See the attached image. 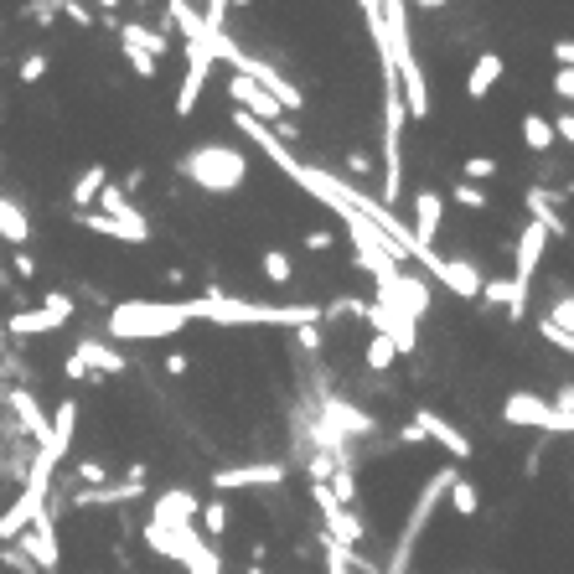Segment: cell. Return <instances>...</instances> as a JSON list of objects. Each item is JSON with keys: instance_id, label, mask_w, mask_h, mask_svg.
<instances>
[{"instance_id": "obj_32", "label": "cell", "mask_w": 574, "mask_h": 574, "mask_svg": "<svg viewBox=\"0 0 574 574\" xmlns=\"http://www.w3.org/2000/svg\"><path fill=\"white\" fill-rule=\"evenodd\" d=\"M42 73H47V57H42V52H32V57L21 63V83H37Z\"/></svg>"}, {"instance_id": "obj_10", "label": "cell", "mask_w": 574, "mask_h": 574, "mask_svg": "<svg viewBox=\"0 0 574 574\" xmlns=\"http://www.w3.org/2000/svg\"><path fill=\"white\" fill-rule=\"evenodd\" d=\"M502 425H512V430H543V435H549L554 404L538 399V394H528V388H518V394L502 399Z\"/></svg>"}, {"instance_id": "obj_36", "label": "cell", "mask_w": 574, "mask_h": 574, "mask_svg": "<svg viewBox=\"0 0 574 574\" xmlns=\"http://www.w3.org/2000/svg\"><path fill=\"white\" fill-rule=\"evenodd\" d=\"M187 368H192V362H187V352H171V357H166V373H171V378H181Z\"/></svg>"}, {"instance_id": "obj_11", "label": "cell", "mask_w": 574, "mask_h": 574, "mask_svg": "<svg viewBox=\"0 0 574 574\" xmlns=\"http://www.w3.org/2000/svg\"><path fill=\"white\" fill-rule=\"evenodd\" d=\"M228 94H233L238 114H249V119H259V125H280V119H285V109H280L275 99H269V94H264L259 83H249L244 73H233V78H228Z\"/></svg>"}, {"instance_id": "obj_2", "label": "cell", "mask_w": 574, "mask_h": 574, "mask_svg": "<svg viewBox=\"0 0 574 574\" xmlns=\"http://www.w3.org/2000/svg\"><path fill=\"white\" fill-rule=\"evenodd\" d=\"M176 176L192 181L197 192H213V197H233L238 187L249 181V156L238 145H223V140H202L192 150L176 156Z\"/></svg>"}, {"instance_id": "obj_1", "label": "cell", "mask_w": 574, "mask_h": 574, "mask_svg": "<svg viewBox=\"0 0 574 574\" xmlns=\"http://www.w3.org/2000/svg\"><path fill=\"white\" fill-rule=\"evenodd\" d=\"M192 321H197V295L192 300H125V306H114L104 331L114 342H161Z\"/></svg>"}, {"instance_id": "obj_20", "label": "cell", "mask_w": 574, "mask_h": 574, "mask_svg": "<svg viewBox=\"0 0 574 574\" xmlns=\"http://www.w3.org/2000/svg\"><path fill=\"white\" fill-rule=\"evenodd\" d=\"M538 326H549V331H559V337H574V290H564L554 306H549V316H543Z\"/></svg>"}, {"instance_id": "obj_31", "label": "cell", "mask_w": 574, "mask_h": 574, "mask_svg": "<svg viewBox=\"0 0 574 574\" xmlns=\"http://www.w3.org/2000/svg\"><path fill=\"white\" fill-rule=\"evenodd\" d=\"M554 140H559V145H574V109L554 114Z\"/></svg>"}, {"instance_id": "obj_19", "label": "cell", "mask_w": 574, "mask_h": 574, "mask_svg": "<svg viewBox=\"0 0 574 574\" xmlns=\"http://www.w3.org/2000/svg\"><path fill=\"white\" fill-rule=\"evenodd\" d=\"M0 233H6L11 244H26V238H32V223H26V213L11 197H0Z\"/></svg>"}, {"instance_id": "obj_5", "label": "cell", "mask_w": 574, "mask_h": 574, "mask_svg": "<svg viewBox=\"0 0 574 574\" xmlns=\"http://www.w3.org/2000/svg\"><path fill=\"white\" fill-rule=\"evenodd\" d=\"M130 368V357L125 352H114L109 342H78L73 347V357H68V378H119Z\"/></svg>"}, {"instance_id": "obj_23", "label": "cell", "mask_w": 574, "mask_h": 574, "mask_svg": "<svg viewBox=\"0 0 574 574\" xmlns=\"http://www.w3.org/2000/svg\"><path fill=\"white\" fill-rule=\"evenodd\" d=\"M104 187H109V171H104V166H88V171L73 181V202H78V207L94 202V197H104Z\"/></svg>"}, {"instance_id": "obj_21", "label": "cell", "mask_w": 574, "mask_h": 574, "mask_svg": "<svg viewBox=\"0 0 574 574\" xmlns=\"http://www.w3.org/2000/svg\"><path fill=\"white\" fill-rule=\"evenodd\" d=\"M445 502L456 507L461 518H476V512H481V492H476V481L456 476V481H450V497H445Z\"/></svg>"}, {"instance_id": "obj_37", "label": "cell", "mask_w": 574, "mask_h": 574, "mask_svg": "<svg viewBox=\"0 0 574 574\" xmlns=\"http://www.w3.org/2000/svg\"><path fill=\"white\" fill-rule=\"evenodd\" d=\"M399 440H404V445H425V435H419V425H414V419H409V425L399 430Z\"/></svg>"}, {"instance_id": "obj_4", "label": "cell", "mask_w": 574, "mask_h": 574, "mask_svg": "<svg viewBox=\"0 0 574 574\" xmlns=\"http://www.w3.org/2000/svg\"><path fill=\"white\" fill-rule=\"evenodd\" d=\"M373 300H383V306L399 311L404 321H419V316H430L435 290H430L425 275H409V269H399V275H388V280L373 285Z\"/></svg>"}, {"instance_id": "obj_22", "label": "cell", "mask_w": 574, "mask_h": 574, "mask_svg": "<svg viewBox=\"0 0 574 574\" xmlns=\"http://www.w3.org/2000/svg\"><path fill=\"white\" fill-rule=\"evenodd\" d=\"M197 533H207V538H223V533H228V502H223V497L202 502V512H197Z\"/></svg>"}, {"instance_id": "obj_18", "label": "cell", "mask_w": 574, "mask_h": 574, "mask_svg": "<svg viewBox=\"0 0 574 574\" xmlns=\"http://www.w3.org/2000/svg\"><path fill=\"white\" fill-rule=\"evenodd\" d=\"M518 130H523V145H528V150H554V145H559V140H554V119H543L538 109L523 114Z\"/></svg>"}, {"instance_id": "obj_33", "label": "cell", "mask_w": 574, "mask_h": 574, "mask_svg": "<svg viewBox=\"0 0 574 574\" xmlns=\"http://www.w3.org/2000/svg\"><path fill=\"white\" fill-rule=\"evenodd\" d=\"M554 63H559V68H574V37H559V42H554Z\"/></svg>"}, {"instance_id": "obj_24", "label": "cell", "mask_w": 574, "mask_h": 574, "mask_svg": "<svg viewBox=\"0 0 574 574\" xmlns=\"http://www.w3.org/2000/svg\"><path fill=\"white\" fill-rule=\"evenodd\" d=\"M264 280L269 285H290L295 280V259L285 249H264Z\"/></svg>"}, {"instance_id": "obj_15", "label": "cell", "mask_w": 574, "mask_h": 574, "mask_svg": "<svg viewBox=\"0 0 574 574\" xmlns=\"http://www.w3.org/2000/svg\"><path fill=\"white\" fill-rule=\"evenodd\" d=\"M440 285L450 295H461V300H481V285H487V275H481V264L466 259V254H450L445 269H440Z\"/></svg>"}, {"instance_id": "obj_35", "label": "cell", "mask_w": 574, "mask_h": 574, "mask_svg": "<svg viewBox=\"0 0 574 574\" xmlns=\"http://www.w3.org/2000/svg\"><path fill=\"white\" fill-rule=\"evenodd\" d=\"M543 331V342L549 347H559V352H574V337H559V331H549V326H538Z\"/></svg>"}, {"instance_id": "obj_8", "label": "cell", "mask_w": 574, "mask_h": 574, "mask_svg": "<svg viewBox=\"0 0 574 574\" xmlns=\"http://www.w3.org/2000/svg\"><path fill=\"white\" fill-rule=\"evenodd\" d=\"M83 223L94 233H109V238H125V244H150V218H140L130 202L109 207V213H83Z\"/></svg>"}, {"instance_id": "obj_29", "label": "cell", "mask_w": 574, "mask_h": 574, "mask_svg": "<svg viewBox=\"0 0 574 574\" xmlns=\"http://www.w3.org/2000/svg\"><path fill=\"white\" fill-rule=\"evenodd\" d=\"M554 99H564L574 109V68H554Z\"/></svg>"}, {"instance_id": "obj_17", "label": "cell", "mask_w": 574, "mask_h": 574, "mask_svg": "<svg viewBox=\"0 0 574 574\" xmlns=\"http://www.w3.org/2000/svg\"><path fill=\"white\" fill-rule=\"evenodd\" d=\"M502 73H507L502 52H481L476 63H471V73H466V99H471V104H481V99H487L492 88L502 83Z\"/></svg>"}, {"instance_id": "obj_3", "label": "cell", "mask_w": 574, "mask_h": 574, "mask_svg": "<svg viewBox=\"0 0 574 574\" xmlns=\"http://www.w3.org/2000/svg\"><path fill=\"white\" fill-rule=\"evenodd\" d=\"M456 476H461L456 466H440V471L425 476V487H419V497H414V507H409V518H404V528H399V538H394V554H388V569H383V574H409L414 543L425 538V528H430V518H435V507L450 497V481H456Z\"/></svg>"}, {"instance_id": "obj_30", "label": "cell", "mask_w": 574, "mask_h": 574, "mask_svg": "<svg viewBox=\"0 0 574 574\" xmlns=\"http://www.w3.org/2000/svg\"><path fill=\"white\" fill-rule=\"evenodd\" d=\"M331 244H337V233H331V228H306V249L311 254H326Z\"/></svg>"}, {"instance_id": "obj_7", "label": "cell", "mask_w": 574, "mask_h": 574, "mask_svg": "<svg viewBox=\"0 0 574 574\" xmlns=\"http://www.w3.org/2000/svg\"><path fill=\"white\" fill-rule=\"evenodd\" d=\"M285 476H290V471H285L280 461H249V466H223V471H213V481H207V487L223 497V492H249V487H280Z\"/></svg>"}, {"instance_id": "obj_25", "label": "cell", "mask_w": 574, "mask_h": 574, "mask_svg": "<svg viewBox=\"0 0 574 574\" xmlns=\"http://www.w3.org/2000/svg\"><path fill=\"white\" fill-rule=\"evenodd\" d=\"M352 569H368L357 559V549H342V543L326 538V574H352Z\"/></svg>"}, {"instance_id": "obj_14", "label": "cell", "mask_w": 574, "mask_h": 574, "mask_svg": "<svg viewBox=\"0 0 574 574\" xmlns=\"http://www.w3.org/2000/svg\"><path fill=\"white\" fill-rule=\"evenodd\" d=\"M68 316H73V300H68V295H47L42 311L11 316V331H16V337H32V331H57V326H68Z\"/></svg>"}, {"instance_id": "obj_27", "label": "cell", "mask_w": 574, "mask_h": 574, "mask_svg": "<svg viewBox=\"0 0 574 574\" xmlns=\"http://www.w3.org/2000/svg\"><path fill=\"white\" fill-rule=\"evenodd\" d=\"M466 181H471V187H481V181H487V176H497V156H466Z\"/></svg>"}, {"instance_id": "obj_13", "label": "cell", "mask_w": 574, "mask_h": 574, "mask_svg": "<svg viewBox=\"0 0 574 574\" xmlns=\"http://www.w3.org/2000/svg\"><path fill=\"white\" fill-rule=\"evenodd\" d=\"M440 223H445V197H440L435 187H419V192H414V223H409L414 244H419V249H435Z\"/></svg>"}, {"instance_id": "obj_38", "label": "cell", "mask_w": 574, "mask_h": 574, "mask_svg": "<svg viewBox=\"0 0 574 574\" xmlns=\"http://www.w3.org/2000/svg\"><path fill=\"white\" fill-rule=\"evenodd\" d=\"M414 6H419V11H445L450 0H414Z\"/></svg>"}, {"instance_id": "obj_34", "label": "cell", "mask_w": 574, "mask_h": 574, "mask_svg": "<svg viewBox=\"0 0 574 574\" xmlns=\"http://www.w3.org/2000/svg\"><path fill=\"white\" fill-rule=\"evenodd\" d=\"M295 342L306 347V352H316V347H321V326H300V331H295Z\"/></svg>"}, {"instance_id": "obj_9", "label": "cell", "mask_w": 574, "mask_h": 574, "mask_svg": "<svg viewBox=\"0 0 574 574\" xmlns=\"http://www.w3.org/2000/svg\"><path fill=\"white\" fill-rule=\"evenodd\" d=\"M414 425H419V435H425V445L450 450L456 461H471V456H476V445L466 440V430H461V425H450L445 414H435V409H414Z\"/></svg>"}, {"instance_id": "obj_26", "label": "cell", "mask_w": 574, "mask_h": 574, "mask_svg": "<svg viewBox=\"0 0 574 574\" xmlns=\"http://www.w3.org/2000/svg\"><path fill=\"white\" fill-rule=\"evenodd\" d=\"M362 357H368V368H373V373H388V368H394V362H399V347L388 342V337H373V342H368V352H362Z\"/></svg>"}, {"instance_id": "obj_28", "label": "cell", "mask_w": 574, "mask_h": 574, "mask_svg": "<svg viewBox=\"0 0 574 574\" xmlns=\"http://www.w3.org/2000/svg\"><path fill=\"white\" fill-rule=\"evenodd\" d=\"M487 202H492L487 187H471V181H461V187H456V207H471V213H481Z\"/></svg>"}, {"instance_id": "obj_6", "label": "cell", "mask_w": 574, "mask_h": 574, "mask_svg": "<svg viewBox=\"0 0 574 574\" xmlns=\"http://www.w3.org/2000/svg\"><path fill=\"white\" fill-rule=\"evenodd\" d=\"M543 254H549V233H543L538 223H523L518 244H512V285H518L523 300H528V290H533V280H538Z\"/></svg>"}, {"instance_id": "obj_16", "label": "cell", "mask_w": 574, "mask_h": 574, "mask_svg": "<svg viewBox=\"0 0 574 574\" xmlns=\"http://www.w3.org/2000/svg\"><path fill=\"white\" fill-rule=\"evenodd\" d=\"M523 207H528V223H538L549 238H569V218L554 207V192L528 187V192H523Z\"/></svg>"}, {"instance_id": "obj_12", "label": "cell", "mask_w": 574, "mask_h": 574, "mask_svg": "<svg viewBox=\"0 0 574 574\" xmlns=\"http://www.w3.org/2000/svg\"><path fill=\"white\" fill-rule=\"evenodd\" d=\"M197 512H202V497L187 492V487H171L156 497V512H150V523L156 528H197Z\"/></svg>"}]
</instances>
